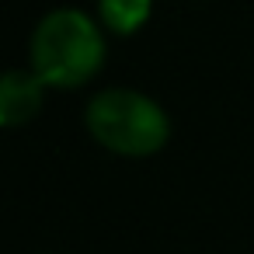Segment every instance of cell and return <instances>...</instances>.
<instances>
[{
  "instance_id": "6da1fadb",
  "label": "cell",
  "mask_w": 254,
  "mask_h": 254,
  "mask_svg": "<svg viewBox=\"0 0 254 254\" xmlns=\"http://www.w3.org/2000/svg\"><path fill=\"white\" fill-rule=\"evenodd\" d=\"M105 63V39L80 11H53L32 35V73L53 87H80Z\"/></svg>"
},
{
  "instance_id": "7a4b0ae2",
  "label": "cell",
  "mask_w": 254,
  "mask_h": 254,
  "mask_svg": "<svg viewBox=\"0 0 254 254\" xmlns=\"http://www.w3.org/2000/svg\"><path fill=\"white\" fill-rule=\"evenodd\" d=\"M87 129L101 146L122 157H150L171 136L164 108L153 98L126 87L101 91L87 105Z\"/></svg>"
},
{
  "instance_id": "3957f363",
  "label": "cell",
  "mask_w": 254,
  "mask_h": 254,
  "mask_svg": "<svg viewBox=\"0 0 254 254\" xmlns=\"http://www.w3.org/2000/svg\"><path fill=\"white\" fill-rule=\"evenodd\" d=\"M42 108V80L35 73L11 70L0 84V122L4 126H21Z\"/></svg>"
},
{
  "instance_id": "277c9868",
  "label": "cell",
  "mask_w": 254,
  "mask_h": 254,
  "mask_svg": "<svg viewBox=\"0 0 254 254\" xmlns=\"http://www.w3.org/2000/svg\"><path fill=\"white\" fill-rule=\"evenodd\" d=\"M150 7L153 0H101V21L119 35H132L146 25Z\"/></svg>"
}]
</instances>
